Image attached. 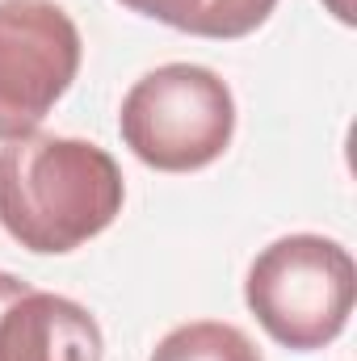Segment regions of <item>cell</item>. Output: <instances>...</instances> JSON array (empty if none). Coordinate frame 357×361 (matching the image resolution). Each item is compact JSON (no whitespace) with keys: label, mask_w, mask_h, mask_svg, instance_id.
I'll use <instances>...</instances> for the list:
<instances>
[{"label":"cell","mask_w":357,"mask_h":361,"mask_svg":"<svg viewBox=\"0 0 357 361\" xmlns=\"http://www.w3.org/2000/svg\"><path fill=\"white\" fill-rule=\"evenodd\" d=\"M139 17H152L169 30L193 34V38H244L261 30L277 0H118Z\"/></svg>","instance_id":"cell-6"},{"label":"cell","mask_w":357,"mask_h":361,"mask_svg":"<svg viewBox=\"0 0 357 361\" xmlns=\"http://www.w3.org/2000/svg\"><path fill=\"white\" fill-rule=\"evenodd\" d=\"M101 324L76 298L0 269V361H101Z\"/></svg>","instance_id":"cell-5"},{"label":"cell","mask_w":357,"mask_h":361,"mask_svg":"<svg viewBox=\"0 0 357 361\" xmlns=\"http://www.w3.org/2000/svg\"><path fill=\"white\" fill-rule=\"evenodd\" d=\"M244 302L282 349L315 353L349 328L357 265L345 244L294 231L257 252L244 277Z\"/></svg>","instance_id":"cell-2"},{"label":"cell","mask_w":357,"mask_h":361,"mask_svg":"<svg viewBox=\"0 0 357 361\" xmlns=\"http://www.w3.org/2000/svg\"><path fill=\"white\" fill-rule=\"evenodd\" d=\"M80 30L55 0H0V143L42 126L80 72Z\"/></svg>","instance_id":"cell-4"},{"label":"cell","mask_w":357,"mask_h":361,"mask_svg":"<svg viewBox=\"0 0 357 361\" xmlns=\"http://www.w3.org/2000/svg\"><path fill=\"white\" fill-rule=\"evenodd\" d=\"M324 8H328L341 25H353V0H324Z\"/></svg>","instance_id":"cell-8"},{"label":"cell","mask_w":357,"mask_h":361,"mask_svg":"<svg viewBox=\"0 0 357 361\" xmlns=\"http://www.w3.org/2000/svg\"><path fill=\"white\" fill-rule=\"evenodd\" d=\"M118 135L131 156L156 173H198L231 147L236 97L202 63H164L122 97Z\"/></svg>","instance_id":"cell-3"},{"label":"cell","mask_w":357,"mask_h":361,"mask_svg":"<svg viewBox=\"0 0 357 361\" xmlns=\"http://www.w3.org/2000/svg\"><path fill=\"white\" fill-rule=\"evenodd\" d=\"M147 361H265L261 349L236 328L219 319H193L173 328Z\"/></svg>","instance_id":"cell-7"},{"label":"cell","mask_w":357,"mask_h":361,"mask_svg":"<svg viewBox=\"0 0 357 361\" xmlns=\"http://www.w3.org/2000/svg\"><path fill=\"white\" fill-rule=\"evenodd\" d=\"M126 202L118 160L89 139L25 135L0 147V227L34 257L97 240Z\"/></svg>","instance_id":"cell-1"}]
</instances>
